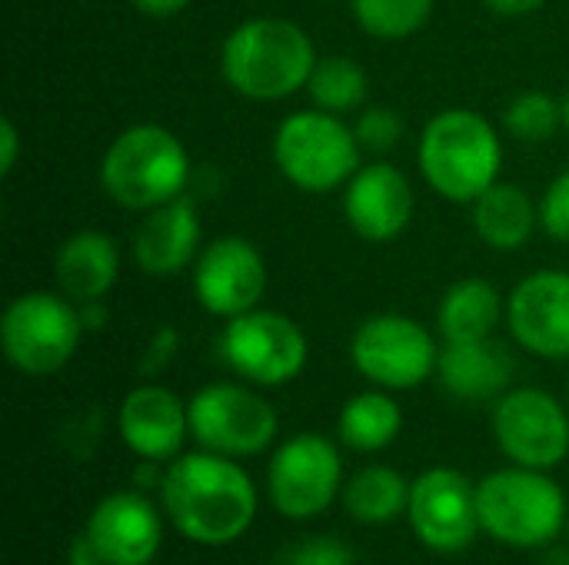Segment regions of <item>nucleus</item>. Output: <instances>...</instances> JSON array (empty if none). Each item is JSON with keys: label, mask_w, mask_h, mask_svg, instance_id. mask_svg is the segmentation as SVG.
Masks as SVG:
<instances>
[{"label": "nucleus", "mask_w": 569, "mask_h": 565, "mask_svg": "<svg viewBox=\"0 0 569 565\" xmlns=\"http://www.w3.org/2000/svg\"><path fill=\"white\" fill-rule=\"evenodd\" d=\"M170 523L193 543L223 546L243 536L257 516L250 476L220 453H187L163 476Z\"/></svg>", "instance_id": "1"}, {"label": "nucleus", "mask_w": 569, "mask_h": 565, "mask_svg": "<svg viewBox=\"0 0 569 565\" xmlns=\"http://www.w3.org/2000/svg\"><path fill=\"white\" fill-rule=\"evenodd\" d=\"M313 67V40L300 23L283 17L243 20L220 50L223 80L247 100H287L307 87Z\"/></svg>", "instance_id": "2"}, {"label": "nucleus", "mask_w": 569, "mask_h": 565, "mask_svg": "<svg viewBox=\"0 0 569 565\" xmlns=\"http://www.w3.org/2000/svg\"><path fill=\"white\" fill-rule=\"evenodd\" d=\"M420 173L450 203H473L500 180L503 143L487 117L467 107L440 110L420 133Z\"/></svg>", "instance_id": "3"}, {"label": "nucleus", "mask_w": 569, "mask_h": 565, "mask_svg": "<svg viewBox=\"0 0 569 565\" xmlns=\"http://www.w3.org/2000/svg\"><path fill=\"white\" fill-rule=\"evenodd\" d=\"M190 157L180 137L157 123H137L113 137L100 160V186L123 210H153L183 196Z\"/></svg>", "instance_id": "4"}, {"label": "nucleus", "mask_w": 569, "mask_h": 565, "mask_svg": "<svg viewBox=\"0 0 569 565\" xmlns=\"http://www.w3.org/2000/svg\"><path fill=\"white\" fill-rule=\"evenodd\" d=\"M360 140L340 113L297 110L273 133V160L283 180L303 193H330L350 183L360 170Z\"/></svg>", "instance_id": "5"}, {"label": "nucleus", "mask_w": 569, "mask_h": 565, "mask_svg": "<svg viewBox=\"0 0 569 565\" xmlns=\"http://www.w3.org/2000/svg\"><path fill=\"white\" fill-rule=\"evenodd\" d=\"M83 336V320L73 300L50 290L20 293L0 320V346L13 370L50 376L63 370Z\"/></svg>", "instance_id": "6"}, {"label": "nucleus", "mask_w": 569, "mask_h": 565, "mask_svg": "<svg viewBox=\"0 0 569 565\" xmlns=\"http://www.w3.org/2000/svg\"><path fill=\"white\" fill-rule=\"evenodd\" d=\"M477 506L480 526L510 546H543L567 519L563 490L530 466L487 476L477 490Z\"/></svg>", "instance_id": "7"}, {"label": "nucleus", "mask_w": 569, "mask_h": 565, "mask_svg": "<svg viewBox=\"0 0 569 565\" xmlns=\"http://www.w3.org/2000/svg\"><path fill=\"white\" fill-rule=\"evenodd\" d=\"M223 360L257 386H283L307 366L303 330L277 310H250L227 320L220 336Z\"/></svg>", "instance_id": "8"}, {"label": "nucleus", "mask_w": 569, "mask_h": 565, "mask_svg": "<svg viewBox=\"0 0 569 565\" xmlns=\"http://www.w3.org/2000/svg\"><path fill=\"white\" fill-rule=\"evenodd\" d=\"M353 366L377 386L413 390L437 373L440 350L423 323L400 313H380L357 326L350 340Z\"/></svg>", "instance_id": "9"}, {"label": "nucleus", "mask_w": 569, "mask_h": 565, "mask_svg": "<svg viewBox=\"0 0 569 565\" xmlns=\"http://www.w3.org/2000/svg\"><path fill=\"white\" fill-rule=\"evenodd\" d=\"M187 410L197 443L220 456H257L277 436L273 406L260 393L237 383L203 386Z\"/></svg>", "instance_id": "10"}, {"label": "nucleus", "mask_w": 569, "mask_h": 565, "mask_svg": "<svg viewBox=\"0 0 569 565\" xmlns=\"http://www.w3.org/2000/svg\"><path fill=\"white\" fill-rule=\"evenodd\" d=\"M340 453L327 436L300 433L287 440L270 460V500L290 519L323 513L340 490Z\"/></svg>", "instance_id": "11"}, {"label": "nucleus", "mask_w": 569, "mask_h": 565, "mask_svg": "<svg viewBox=\"0 0 569 565\" xmlns=\"http://www.w3.org/2000/svg\"><path fill=\"white\" fill-rule=\"evenodd\" d=\"M500 450L530 470H550L569 453V420L547 390H513L493 410Z\"/></svg>", "instance_id": "12"}, {"label": "nucleus", "mask_w": 569, "mask_h": 565, "mask_svg": "<svg viewBox=\"0 0 569 565\" xmlns=\"http://www.w3.org/2000/svg\"><path fill=\"white\" fill-rule=\"evenodd\" d=\"M197 303L220 320H233L260 306L267 293V260L243 236H217L193 266Z\"/></svg>", "instance_id": "13"}, {"label": "nucleus", "mask_w": 569, "mask_h": 565, "mask_svg": "<svg viewBox=\"0 0 569 565\" xmlns=\"http://www.w3.org/2000/svg\"><path fill=\"white\" fill-rule=\"evenodd\" d=\"M410 526L423 546L437 553H463L480 526L477 490L457 470L437 466L410 486Z\"/></svg>", "instance_id": "14"}, {"label": "nucleus", "mask_w": 569, "mask_h": 565, "mask_svg": "<svg viewBox=\"0 0 569 565\" xmlns=\"http://www.w3.org/2000/svg\"><path fill=\"white\" fill-rule=\"evenodd\" d=\"M513 340L543 360H569V273L537 270L507 300Z\"/></svg>", "instance_id": "15"}, {"label": "nucleus", "mask_w": 569, "mask_h": 565, "mask_svg": "<svg viewBox=\"0 0 569 565\" xmlns=\"http://www.w3.org/2000/svg\"><path fill=\"white\" fill-rule=\"evenodd\" d=\"M413 186L403 170L393 163H367L360 167L343 193V213L357 236L367 243L397 240L413 220Z\"/></svg>", "instance_id": "16"}, {"label": "nucleus", "mask_w": 569, "mask_h": 565, "mask_svg": "<svg viewBox=\"0 0 569 565\" xmlns=\"http://www.w3.org/2000/svg\"><path fill=\"white\" fill-rule=\"evenodd\" d=\"M160 516L157 509L137 493H113L107 496L90 523L87 543L100 563L110 565H143L160 549Z\"/></svg>", "instance_id": "17"}, {"label": "nucleus", "mask_w": 569, "mask_h": 565, "mask_svg": "<svg viewBox=\"0 0 569 565\" xmlns=\"http://www.w3.org/2000/svg\"><path fill=\"white\" fill-rule=\"evenodd\" d=\"M200 216L193 200L177 196L147 210L133 230V260L147 276H177L200 256Z\"/></svg>", "instance_id": "18"}, {"label": "nucleus", "mask_w": 569, "mask_h": 565, "mask_svg": "<svg viewBox=\"0 0 569 565\" xmlns=\"http://www.w3.org/2000/svg\"><path fill=\"white\" fill-rule=\"evenodd\" d=\"M190 430V410L163 386H137L120 403V436L143 460H170Z\"/></svg>", "instance_id": "19"}, {"label": "nucleus", "mask_w": 569, "mask_h": 565, "mask_svg": "<svg viewBox=\"0 0 569 565\" xmlns=\"http://www.w3.org/2000/svg\"><path fill=\"white\" fill-rule=\"evenodd\" d=\"M120 276V250L113 236L100 230L70 233L53 256L57 290L73 303L103 300Z\"/></svg>", "instance_id": "20"}, {"label": "nucleus", "mask_w": 569, "mask_h": 565, "mask_svg": "<svg viewBox=\"0 0 569 565\" xmlns=\"http://www.w3.org/2000/svg\"><path fill=\"white\" fill-rule=\"evenodd\" d=\"M437 376L457 400H490L507 390L513 360L500 343H493V336L473 343H447L437 360Z\"/></svg>", "instance_id": "21"}, {"label": "nucleus", "mask_w": 569, "mask_h": 565, "mask_svg": "<svg viewBox=\"0 0 569 565\" xmlns=\"http://www.w3.org/2000/svg\"><path fill=\"white\" fill-rule=\"evenodd\" d=\"M470 206H473V230L490 250H520L533 236L540 220V206L533 203V196L523 186L503 180H497Z\"/></svg>", "instance_id": "22"}, {"label": "nucleus", "mask_w": 569, "mask_h": 565, "mask_svg": "<svg viewBox=\"0 0 569 565\" xmlns=\"http://www.w3.org/2000/svg\"><path fill=\"white\" fill-rule=\"evenodd\" d=\"M503 320V296L490 280L467 276L457 280L437 310V326L447 343H473L490 340Z\"/></svg>", "instance_id": "23"}, {"label": "nucleus", "mask_w": 569, "mask_h": 565, "mask_svg": "<svg viewBox=\"0 0 569 565\" xmlns=\"http://www.w3.org/2000/svg\"><path fill=\"white\" fill-rule=\"evenodd\" d=\"M343 503L357 523L387 526L410 506V486L390 466H367L347 483Z\"/></svg>", "instance_id": "24"}, {"label": "nucleus", "mask_w": 569, "mask_h": 565, "mask_svg": "<svg viewBox=\"0 0 569 565\" xmlns=\"http://www.w3.org/2000/svg\"><path fill=\"white\" fill-rule=\"evenodd\" d=\"M400 426L403 413L387 393H360L340 413V440L360 453L387 450L400 436Z\"/></svg>", "instance_id": "25"}, {"label": "nucleus", "mask_w": 569, "mask_h": 565, "mask_svg": "<svg viewBox=\"0 0 569 565\" xmlns=\"http://www.w3.org/2000/svg\"><path fill=\"white\" fill-rule=\"evenodd\" d=\"M367 90H370L367 70L343 53L317 57V67L307 80L310 100L327 113H350V110L363 107Z\"/></svg>", "instance_id": "26"}, {"label": "nucleus", "mask_w": 569, "mask_h": 565, "mask_svg": "<svg viewBox=\"0 0 569 565\" xmlns=\"http://www.w3.org/2000/svg\"><path fill=\"white\" fill-rule=\"evenodd\" d=\"M433 0H353L357 23L377 40H407L427 27Z\"/></svg>", "instance_id": "27"}, {"label": "nucleus", "mask_w": 569, "mask_h": 565, "mask_svg": "<svg viewBox=\"0 0 569 565\" xmlns=\"http://www.w3.org/2000/svg\"><path fill=\"white\" fill-rule=\"evenodd\" d=\"M503 123L520 143H547L563 127V103L543 90H527L507 107Z\"/></svg>", "instance_id": "28"}, {"label": "nucleus", "mask_w": 569, "mask_h": 565, "mask_svg": "<svg viewBox=\"0 0 569 565\" xmlns=\"http://www.w3.org/2000/svg\"><path fill=\"white\" fill-rule=\"evenodd\" d=\"M353 133H357V140H360L363 150H370V153H387V150L397 147V140H400V133H403V120H400V113L390 110V107H367V110L360 113Z\"/></svg>", "instance_id": "29"}, {"label": "nucleus", "mask_w": 569, "mask_h": 565, "mask_svg": "<svg viewBox=\"0 0 569 565\" xmlns=\"http://www.w3.org/2000/svg\"><path fill=\"white\" fill-rule=\"evenodd\" d=\"M540 223L543 230L560 240L569 243V170H563L543 193V203H540Z\"/></svg>", "instance_id": "30"}, {"label": "nucleus", "mask_w": 569, "mask_h": 565, "mask_svg": "<svg viewBox=\"0 0 569 565\" xmlns=\"http://www.w3.org/2000/svg\"><path fill=\"white\" fill-rule=\"evenodd\" d=\"M287 565H353V556L340 539L317 536V539L300 543L297 553H290Z\"/></svg>", "instance_id": "31"}, {"label": "nucleus", "mask_w": 569, "mask_h": 565, "mask_svg": "<svg viewBox=\"0 0 569 565\" xmlns=\"http://www.w3.org/2000/svg\"><path fill=\"white\" fill-rule=\"evenodd\" d=\"M20 157V133L10 117H0V176H10Z\"/></svg>", "instance_id": "32"}, {"label": "nucleus", "mask_w": 569, "mask_h": 565, "mask_svg": "<svg viewBox=\"0 0 569 565\" xmlns=\"http://www.w3.org/2000/svg\"><path fill=\"white\" fill-rule=\"evenodd\" d=\"M547 0H487V7L500 17H527L533 10H540Z\"/></svg>", "instance_id": "33"}, {"label": "nucleus", "mask_w": 569, "mask_h": 565, "mask_svg": "<svg viewBox=\"0 0 569 565\" xmlns=\"http://www.w3.org/2000/svg\"><path fill=\"white\" fill-rule=\"evenodd\" d=\"M130 3L147 17H173V13L187 10L190 0H130Z\"/></svg>", "instance_id": "34"}, {"label": "nucleus", "mask_w": 569, "mask_h": 565, "mask_svg": "<svg viewBox=\"0 0 569 565\" xmlns=\"http://www.w3.org/2000/svg\"><path fill=\"white\" fill-rule=\"evenodd\" d=\"M77 310H80V320H83V330H100L103 323H107V306H103V300H90V303H77Z\"/></svg>", "instance_id": "35"}, {"label": "nucleus", "mask_w": 569, "mask_h": 565, "mask_svg": "<svg viewBox=\"0 0 569 565\" xmlns=\"http://www.w3.org/2000/svg\"><path fill=\"white\" fill-rule=\"evenodd\" d=\"M90 546V543H87ZM83 546H77V553H73V559H70V565H100V559H97V553L90 549V553H80Z\"/></svg>", "instance_id": "36"}, {"label": "nucleus", "mask_w": 569, "mask_h": 565, "mask_svg": "<svg viewBox=\"0 0 569 565\" xmlns=\"http://www.w3.org/2000/svg\"><path fill=\"white\" fill-rule=\"evenodd\" d=\"M563 127L569 130V90H567V97H563Z\"/></svg>", "instance_id": "37"}, {"label": "nucleus", "mask_w": 569, "mask_h": 565, "mask_svg": "<svg viewBox=\"0 0 569 565\" xmlns=\"http://www.w3.org/2000/svg\"><path fill=\"white\" fill-rule=\"evenodd\" d=\"M143 565H150V563H143Z\"/></svg>", "instance_id": "38"}]
</instances>
